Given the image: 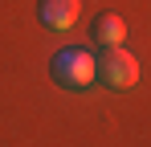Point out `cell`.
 Returning <instances> with one entry per match:
<instances>
[{
  "instance_id": "1",
  "label": "cell",
  "mask_w": 151,
  "mask_h": 147,
  "mask_svg": "<svg viewBox=\"0 0 151 147\" xmlns=\"http://www.w3.org/2000/svg\"><path fill=\"white\" fill-rule=\"evenodd\" d=\"M53 78L70 90H90L98 82V57L86 45H65L57 57H53Z\"/></svg>"
},
{
  "instance_id": "2",
  "label": "cell",
  "mask_w": 151,
  "mask_h": 147,
  "mask_svg": "<svg viewBox=\"0 0 151 147\" xmlns=\"http://www.w3.org/2000/svg\"><path fill=\"white\" fill-rule=\"evenodd\" d=\"M98 78L110 90H131V86L139 82V61H135L123 45H110L106 57H98Z\"/></svg>"
},
{
  "instance_id": "3",
  "label": "cell",
  "mask_w": 151,
  "mask_h": 147,
  "mask_svg": "<svg viewBox=\"0 0 151 147\" xmlns=\"http://www.w3.org/2000/svg\"><path fill=\"white\" fill-rule=\"evenodd\" d=\"M41 21L49 24V29H57V33H70L78 24V17H82V0H41Z\"/></svg>"
},
{
  "instance_id": "4",
  "label": "cell",
  "mask_w": 151,
  "mask_h": 147,
  "mask_svg": "<svg viewBox=\"0 0 151 147\" xmlns=\"http://www.w3.org/2000/svg\"><path fill=\"white\" fill-rule=\"evenodd\" d=\"M94 33H98V41H102L106 49H110V45H123V41H127V24H123V17H114V12L98 17V29H94Z\"/></svg>"
}]
</instances>
